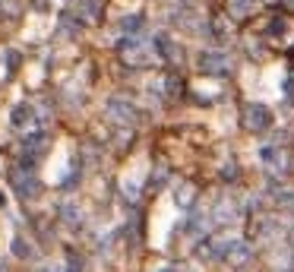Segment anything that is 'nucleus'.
Listing matches in <instances>:
<instances>
[{
  "mask_svg": "<svg viewBox=\"0 0 294 272\" xmlns=\"http://www.w3.org/2000/svg\"><path fill=\"white\" fill-rule=\"evenodd\" d=\"M247 124L253 127V130H263V127H269V111H266V108H259V105H250L247 108Z\"/></svg>",
  "mask_w": 294,
  "mask_h": 272,
  "instance_id": "obj_1",
  "label": "nucleus"
},
{
  "mask_svg": "<svg viewBox=\"0 0 294 272\" xmlns=\"http://www.w3.org/2000/svg\"><path fill=\"white\" fill-rule=\"evenodd\" d=\"M231 6H234V10H237V13H244V10H247V6H250V0H234V3H231Z\"/></svg>",
  "mask_w": 294,
  "mask_h": 272,
  "instance_id": "obj_2",
  "label": "nucleus"
}]
</instances>
